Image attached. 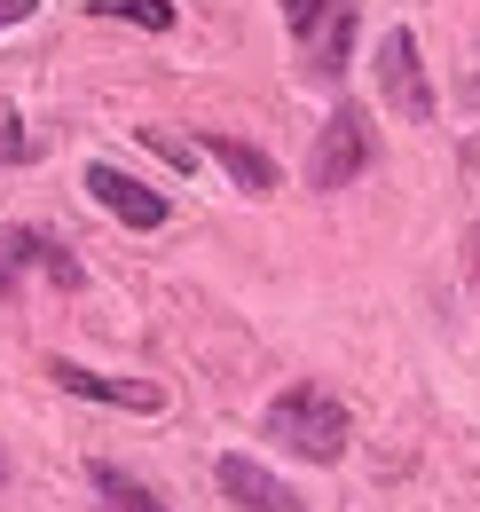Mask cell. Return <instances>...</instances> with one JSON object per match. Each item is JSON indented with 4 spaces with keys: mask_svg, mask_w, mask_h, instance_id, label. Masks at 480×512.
<instances>
[{
    "mask_svg": "<svg viewBox=\"0 0 480 512\" xmlns=\"http://www.w3.org/2000/svg\"><path fill=\"white\" fill-rule=\"evenodd\" d=\"M87 481H95V497H103V512H166L134 473H119V465H87Z\"/></svg>",
    "mask_w": 480,
    "mask_h": 512,
    "instance_id": "cell-10",
    "label": "cell"
},
{
    "mask_svg": "<svg viewBox=\"0 0 480 512\" xmlns=\"http://www.w3.org/2000/svg\"><path fill=\"white\" fill-rule=\"evenodd\" d=\"M284 24L300 32V56H307V79L315 87H339L347 79V56H355V8L362 0H276Z\"/></svg>",
    "mask_w": 480,
    "mask_h": 512,
    "instance_id": "cell-2",
    "label": "cell"
},
{
    "mask_svg": "<svg viewBox=\"0 0 480 512\" xmlns=\"http://www.w3.org/2000/svg\"><path fill=\"white\" fill-rule=\"evenodd\" d=\"M378 95L402 111V119H425L433 111V87H425V56H418V40L394 24L386 40H378Z\"/></svg>",
    "mask_w": 480,
    "mask_h": 512,
    "instance_id": "cell-4",
    "label": "cell"
},
{
    "mask_svg": "<svg viewBox=\"0 0 480 512\" xmlns=\"http://www.w3.org/2000/svg\"><path fill=\"white\" fill-rule=\"evenodd\" d=\"M24 253H32V268H40L56 292H87V268H79V253H71L63 237H48V229H24Z\"/></svg>",
    "mask_w": 480,
    "mask_h": 512,
    "instance_id": "cell-9",
    "label": "cell"
},
{
    "mask_svg": "<svg viewBox=\"0 0 480 512\" xmlns=\"http://www.w3.org/2000/svg\"><path fill=\"white\" fill-rule=\"evenodd\" d=\"M378 166V127L362 119L355 103H339L331 119H323V134H315V150H307V190H347V182H362Z\"/></svg>",
    "mask_w": 480,
    "mask_h": 512,
    "instance_id": "cell-3",
    "label": "cell"
},
{
    "mask_svg": "<svg viewBox=\"0 0 480 512\" xmlns=\"http://www.w3.org/2000/svg\"><path fill=\"white\" fill-rule=\"evenodd\" d=\"M347 434H355V418H347V402L323 394V386H284V394L268 402V442L307 457V465H339V457H347Z\"/></svg>",
    "mask_w": 480,
    "mask_h": 512,
    "instance_id": "cell-1",
    "label": "cell"
},
{
    "mask_svg": "<svg viewBox=\"0 0 480 512\" xmlns=\"http://www.w3.org/2000/svg\"><path fill=\"white\" fill-rule=\"evenodd\" d=\"M24 268H32V253H24V229H0V300H16Z\"/></svg>",
    "mask_w": 480,
    "mask_h": 512,
    "instance_id": "cell-13",
    "label": "cell"
},
{
    "mask_svg": "<svg viewBox=\"0 0 480 512\" xmlns=\"http://www.w3.org/2000/svg\"><path fill=\"white\" fill-rule=\"evenodd\" d=\"M87 16L95 24H142V32H174V0H87Z\"/></svg>",
    "mask_w": 480,
    "mask_h": 512,
    "instance_id": "cell-11",
    "label": "cell"
},
{
    "mask_svg": "<svg viewBox=\"0 0 480 512\" xmlns=\"http://www.w3.org/2000/svg\"><path fill=\"white\" fill-rule=\"evenodd\" d=\"M465 268H473V292H480V229H473V260H465Z\"/></svg>",
    "mask_w": 480,
    "mask_h": 512,
    "instance_id": "cell-16",
    "label": "cell"
},
{
    "mask_svg": "<svg viewBox=\"0 0 480 512\" xmlns=\"http://www.w3.org/2000/svg\"><path fill=\"white\" fill-rule=\"evenodd\" d=\"M32 158H48V142L24 119H0V166H32Z\"/></svg>",
    "mask_w": 480,
    "mask_h": 512,
    "instance_id": "cell-12",
    "label": "cell"
},
{
    "mask_svg": "<svg viewBox=\"0 0 480 512\" xmlns=\"http://www.w3.org/2000/svg\"><path fill=\"white\" fill-rule=\"evenodd\" d=\"M205 158H213L237 190H252V197H268L276 182H284V166H276L260 142H244V134H205Z\"/></svg>",
    "mask_w": 480,
    "mask_h": 512,
    "instance_id": "cell-8",
    "label": "cell"
},
{
    "mask_svg": "<svg viewBox=\"0 0 480 512\" xmlns=\"http://www.w3.org/2000/svg\"><path fill=\"white\" fill-rule=\"evenodd\" d=\"M0 489H8V449H0Z\"/></svg>",
    "mask_w": 480,
    "mask_h": 512,
    "instance_id": "cell-17",
    "label": "cell"
},
{
    "mask_svg": "<svg viewBox=\"0 0 480 512\" xmlns=\"http://www.w3.org/2000/svg\"><path fill=\"white\" fill-rule=\"evenodd\" d=\"M213 481H221V497H229L237 512H307L300 497H292V481H276L268 465H252V457H237V449L213 465Z\"/></svg>",
    "mask_w": 480,
    "mask_h": 512,
    "instance_id": "cell-7",
    "label": "cell"
},
{
    "mask_svg": "<svg viewBox=\"0 0 480 512\" xmlns=\"http://www.w3.org/2000/svg\"><path fill=\"white\" fill-rule=\"evenodd\" d=\"M87 197L126 229H166V197L150 182H134V174H119V166H87Z\"/></svg>",
    "mask_w": 480,
    "mask_h": 512,
    "instance_id": "cell-6",
    "label": "cell"
},
{
    "mask_svg": "<svg viewBox=\"0 0 480 512\" xmlns=\"http://www.w3.org/2000/svg\"><path fill=\"white\" fill-rule=\"evenodd\" d=\"M142 142H150L174 174H189V166H197V150H205V142H181V134H166V127H142Z\"/></svg>",
    "mask_w": 480,
    "mask_h": 512,
    "instance_id": "cell-14",
    "label": "cell"
},
{
    "mask_svg": "<svg viewBox=\"0 0 480 512\" xmlns=\"http://www.w3.org/2000/svg\"><path fill=\"white\" fill-rule=\"evenodd\" d=\"M32 8H40V0H0V32H8V24H24Z\"/></svg>",
    "mask_w": 480,
    "mask_h": 512,
    "instance_id": "cell-15",
    "label": "cell"
},
{
    "mask_svg": "<svg viewBox=\"0 0 480 512\" xmlns=\"http://www.w3.org/2000/svg\"><path fill=\"white\" fill-rule=\"evenodd\" d=\"M48 379L63 386V394H79V402H111V410H166V386L150 379H103V371H87V363H71V355H48Z\"/></svg>",
    "mask_w": 480,
    "mask_h": 512,
    "instance_id": "cell-5",
    "label": "cell"
}]
</instances>
